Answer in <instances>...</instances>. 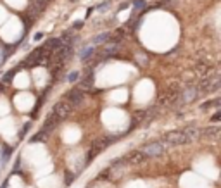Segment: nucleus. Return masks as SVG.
<instances>
[{
    "label": "nucleus",
    "mask_w": 221,
    "mask_h": 188,
    "mask_svg": "<svg viewBox=\"0 0 221 188\" xmlns=\"http://www.w3.org/2000/svg\"><path fill=\"white\" fill-rule=\"evenodd\" d=\"M107 38H111V33H102V35L95 36V38L92 40V43L97 45V43H105L107 42Z\"/></svg>",
    "instance_id": "obj_9"
},
{
    "label": "nucleus",
    "mask_w": 221,
    "mask_h": 188,
    "mask_svg": "<svg viewBox=\"0 0 221 188\" xmlns=\"http://www.w3.org/2000/svg\"><path fill=\"white\" fill-rule=\"evenodd\" d=\"M71 109H73V107H71L68 102H66V100H61V102H57V104L54 105L52 116H55V118L61 121V119H64V118H68V116H69Z\"/></svg>",
    "instance_id": "obj_3"
},
{
    "label": "nucleus",
    "mask_w": 221,
    "mask_h": 188,
    "mask_svg": "<svg viewBox=\"0 0 221 188\" xmlns=\"http://www.w3.org/2000/svg\"><path fill=\"white\" fill-rule=\"evenodd\" d=\"M133 7L135 9H143V7H145V0H135Z\"/></svg>",
    "instance_id": "obj_11"
},
{
    "label": "nucleus",
    "mask_w": 221,
    "mask_h": 188,
    "mask_svg": "<svg viewBox=\"0 0 221 188\" xmlns=\"http://www.w3.org/2000/svg\"><path fill=\"white\" fill-rule=\"evenodd\" d=\"M81 24H83V21H76L74 22V28H81Z\"/></svg>",
    "instance_id": "obj_12"
},
{
    "label": "nucleus",
    "mask_w": 221,
    "mask_h": 188,
    "mask_svg": "<svg viewBox=\"0 0 221 188\" xmlns=\"http://www.w3.org/2000/svg\"><path fill=\"white\" fill-rule=\"evenodd\" d=\"M197 95H199L197 86H188L186 90L180 92V95H178V98H176V104L183 105V104H186V102H190V100H194V98H197Z\"/></svg>",
    "instance_id": "obj_4"
},
{
    "label": "nucleus",
    "mask_w": 221,
    "mask_h": 188,
    "mask_svg": "<svg viewBox=\"0 0 221 188\" xmlns=\"http://www.w3.org/2000/svg\"><path fill=\"white\" fill-rule=\"evenodd\" d=\"M78 76H80V73H76V71H73V73H69V74H68V81H69V83H74V81H76V79H78Z\"/></svg>",
    "instance_id": "obj_10"
},
{
    "label": "nucleus",
    "mask_w": 221,
    "mask_h": 188,
    "mask_svg": "<svg viewBox=\"0 0 221 188\" xmlns=\"http://www.w3.org/2000/svg\"><path fill=\"white\" fill-rule=\"evenodd\" d=\"M199 136V128L195 126H185L178 131H171V133H166L161 142L164 143L166 149H171V147H178V145H186V143H192Z\"/></svg>",
    "instance_id": "obj_1"
},
{
    "label": "nucleus",
    "mask_w": 221,
    "mask_h": 188,
    "mask_svg": "<svg viewBox=\"0 0 221 188\" xmlns=\"http://www.w3.org/2000/svg\"><path fill=\"white\" fill-rule=\"evenodd\" d=\"M69 2H76V0H69Z\"/></svg>",
    "instance_id": "obj_14"
},
{
    "label": "nucleus",
    "mask_w": 221,
    "mask_h": 188,
    "mask_svg": "<svg viewBox=\"0 0 221 188\" xmlns=\"http://www.w3.org/2000/svg\"><path fill=\"white\" fill-rule=\"evenodd\" d=\"M93 52H95V47H93V45H90V47H87L85 50H81V54H80L81 61H88V59L93 55Z\"/></svg>",
    "instance_id": "obj_8"
},
{
    "label": "nucleus",
    "mask_w": 221,
    "mask_h": 188,
    "mask_svg": "<svg viewBox=\"0 0 221 188\" xmlns=\"http://www.w3.org/2000/svg\"><path fill=\"white\" fill-rule=\"evenodd\" d=\"M147 155L143 154V150H131L130 154H126L123 157V162H128V164H142L143 161H147Z\"/></svg>",
    "instance_id": "obj_6"
},
{
    "label": "nucleus",
    "mask_w": 221,
    "mask_h": 188,
    "mask_svg": "<svg viewBox=\"0 0 221 188\" xmlns=\"http://www.w3.org/2000/svg\"><path fill=\"white\" fill-rule=\"evenodd\" d=\"M42 36H43V35H42V33H36V35H35V40H40V38H42Z\"/></svg>",
    "instance_id": "obj_13"
},
{
    "label": "nucleus",
    "mask_w": 221,
    "mask_h": 188,
    "mask_svg": "<svg viewBox=\"0 0 221 188\" xmlns=\"http://www.w3.org/2000/svg\"><path fill=\"white\" fill-rule=\"evenodd\" d=\"M199 135L209 136V138H218L219 136V126H207L204 130H199Z\"/></svg>",
    "instance_id": "obj_7"
},
{
    "label": "nucleus",
    "mask_w": 221,
    "mask_h": 188,
    "mask_svg": "<svg viewBox=\"0 0 221 188\" xmlns=\"http://www.w3.org/2000/svg\"><path fill=\"white\" fill-rule=\"evenodd\" d=\"M142 150L147 157H157V155H162L168 149L164 147V143L161 140H157V142H152V143H147Z\"/></svg>",
    "instance_id": "obj_2"
},
{
    "label": "nucleus",
    "mask_w": 221,
    "mask_h": 188,
    "mask_svg": "<svg viewBox=\"0 0 221 188\" xmlns=\"http://www.w3.org/2000/svg\"><path fill=\"white\" fill-rule=\"evenodd\" d=\"M83 98H85V92L83 90H80V88H74V90H71V92L66 93V102L71 105V107H74V105H80L83 102Z\"/></svg>",
    "instance_id": "obj_5"
}]
</instances>
